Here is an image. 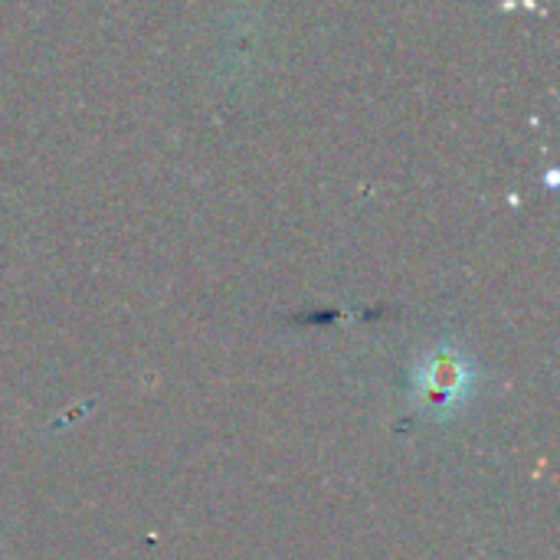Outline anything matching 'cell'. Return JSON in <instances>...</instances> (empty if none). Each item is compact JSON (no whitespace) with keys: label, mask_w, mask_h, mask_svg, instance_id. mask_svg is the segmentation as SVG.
Instances as JSON below:
<instances>
[{"label":"cell","mask_w":560,"mask_h":560,"mask_svg":"<svg viewBox=\"0 0 560 560\" xmlns=\"http://www.w3.org/2000/svg\"><path fill=\"white\" fill-rule=\"evenodd\" d=\"M479 358L459 338H443L420 351L407 377L410 407L420 410L430 423H453L463 417L479 397Z\"/></svg>","instance_id":"6da1fadb"}]
</instances>
